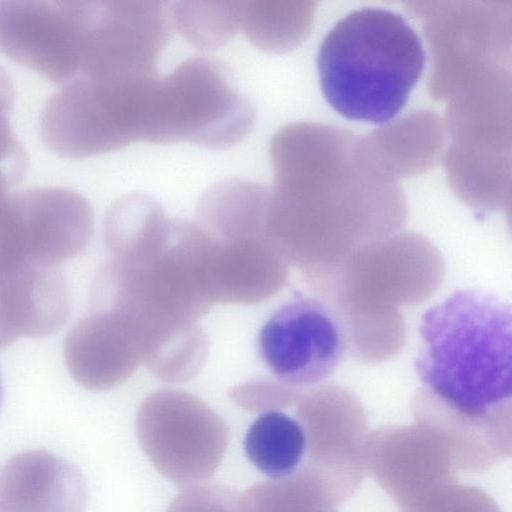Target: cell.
Wrapping results in <instances>:
<instances>
[{"instance_id":"6da1fadb","label":"cell","mask_w":512,"mask_h":512,"mask_svg":"<svg viewBox=\"0 0 512 512\" xmlns=\"http://www.w3.org/2000/svg\"><path fill=\"white\" fill-rule=\"evenodd\" d=\"M511 307L494 294L461 289L422 316L415 371L459 415L480 420L512 391Z\"/></svg>"},{"instance_id":"7a4b0ae2","label":"cell","mask_w":512,"mask_h":512,"mask_svg":"<svg viewBox=\"0 0 512 512\" xmlns=\"http://www.w3.org/2000/svg\"><path fill=\"white\" fill-rule=\"evenodd\" d=\"M425 60L418 34L400 14L365 7L331 28L316 64L322 94L337 113L382 124L405 106Z\"/></svg>"},{"instance_id":"3957f363","label":"cell","mask_w":512,"mask_h":512,"mask_svg":"<svg viewBox=\"0 0 512 512\" xmlns=\"http://www.w3.org/2000/svg\"><path fill=\"white\" fill-rule=\"evenodd\" d=\"M254 120L251 101L232 85L221 67L209 59L192 57L155 80L141 140L188 141L224 149L239 143Z\"/></svg>"},{"instance_id":"277c9868","label":"cell","mask_w":512,"mask_h":512,"mask_svg":"<svg viewBox=\"0 0 512 512\" xmlns=\"http://www.w3.org/2000/svg\"><path fill=\"white\" fill-rule=\"evenodd\" d=\"M156 78L110 82L75 76L42 110L43 141L62 157L82 158L140 140L145 105Z\"/></svg>"},{"instance_id":"5b68a950","label":"cell","mask_w":512,"mask_h":512,"mask_svg":"<svg viewBox=\"0 0 512 512\" xmlns=\"http://www.w3.org/2000/svg\"><path fill=\"white\" fill-rule=\"evenodd\" d=\"M139 444L154 467L176 485L213 475L228 445L226 422L197 396L162 389L147 396L136 415Z\"/></svg>"},{"instance_id":"8992f818","label":"cell","mask_w":512,"mask_h":512,"mask_svg":"<svg viewBox=\"0 0 512 512\" xmlns=\"http://www.w3.org/2000/svg\"><path fill=\"white\" fill-rule=\"evenodd\" d=\"M93 210L78 192L38 187L9 193L0 205V261L10 275L53 267L85 249Z\"/></svg>"},{"instance_id":"52a82bcc","label":"cell","mask_w":512,"mask_h":512,"mask_svg":"<svg viewBox=\"0 0 512 512\" xmlns=\"http://www.w3.org/2000/svg\"><path fill=\"white\" fill-rule=\"evenodd\" d=\"M97 2L0 1V51L65 84L81 69Z\"/></svg>"},{"instance_id":"ba28073f","label":"cell","mask_w":512,"mask_h":512,"mask_svg":"<svg viewBox=\"0 0 512 512\" xmlns=\"http://www.w3.org/2000/svg\"><path fill=\"white\" fill-rule=\"evenodd\" d=\"M258 347L273 376L295 389L329 378L343 358L345 340L325 303L300 296L273 312L259 332Z\"/></svg>"},{"instance_id":"9c48e42d","label":"cell","mask_w":512,"mask_h":512,"mask_svg":"<svg viewBox=\"0 0 512 512\" xmlns=\"http://www.w3.org/2000/svg\"><path fill=\"white\" fill-rule=\"evenodd\" d=\"M98 3L78 75L111 81L156 76V61L168 34L161 3Z\"/></svg>"},{"instance_id":"30bf717a","label":"cell","mask_w":512,"mask_h":512,"mask_svg":"<svg viewBox=\"0 0 512 512\" xmlns=\"http://www.w3.org/2000/svg\"><path fill=\"white\" fill-rule=\"evenodd\" d=\"M64 356L74 380L97 391L122 384L143 361L136 329L124 315L110 309H99L72 327Z\"/></svg>"},{"instance_id":"8fae6325","label":"cell","mask_w":512,"mask_h":512,"mask_svg":"<svg viewBox=\"0 0 512 512\" xmlns=\"http://www.w3.org/2000/svg\"><path fill=\"white\" fill-rule=\"evenodd\" d=\"M208 235L205 281L213 304H253L278 290L284 268L266 237L221 239Z\"/></svg>"},{"instance_id":"7c38bea8","label":"cell","mask_w":512,"mask_h":512,"mask_svg":"<svg viewBox=\"0 0 512 512\" xmlns=\"http://www.w3.org/2000/svg\"><path fill=\"white\" fill-rule=\"evenodd\" d=\"M0 498L21 512H83L87 486L70 462L48 451L29 450L1 468Z\"/></svg>"},{"instance_id":"4fadbf2b","label":"cell","mask_w":512,"mask_h":512,"mask_svg":"<svg viewBox=\"0 0 512 512\" xmlns=\"http://www.w3.org/2000/svg\"><path fill=\"white\" fill-rule=\"evenodd\" d=\"M69 290L53 267L32 268L0 281V349L20 337H44L69 313Z\"/></svg>"},{"instance_id":"5bb4252c","label":"cell","mask_w":512,"mask_h":512,"mask_svg":"<svg viewBox=\"0 0 512 512\" xmlns=\"http://www.w3.org/2000/svg\"><path fill=\"white\" fill-rule=\"evenodd\" d=\"M268 194L264 186L243 179L216 183L198 202L197 223L216 238L266 237Z\"/></svg>"},{"instance_id":"9a60e30c","label":"cell","mask_w":512,"mask_h":512,"mask_svg":"<svg viewBox=\"0 0 512 512\" xmlns=\"http://www.w3.org/2000/svg\"><path fill=\"white\" fill-rule=\"evenodd\" d=\"M170 221L152 197L142 193L124 195L107 210L105 243L115 259L141 260L164 241Z\"/></svg>"},{"instance_id":"2e32d148","label":"cell","mask_w":512,"mask_h":512,"mask_svg":"<svg viewBox=\"0 0 512 512\" xmlns=\"http://www.w3.org/2000/svg\"><path fill=\"white\" fill-rule=\"evenodd\" d=\"M308 444L299 419L279 411H265L249 427L245 453L254 466L273 479L291 476L301 463Z\"/></svg>"},{"instance_id":"e0dca14e","label":"cell","mask_w":512,"mask_h":512,"mask_svg":"<svg viewBox=\"0 0 512 512\" xmlns=\"http://www.w3.org/2000/svg\"><path fill=\"white\" fill-rule=\"evenodd\" d=\"M243 1H178L170 8L177 32L200 49L217 48L241 30Z\"/></svg>"},{"instance_id":"ac0fdd59","label":"cell","mask_w":512,"mask_h":512,"mask_svg":"<svg viewBox=\"0 0 512 512\" xmlns=\"http://www.w3.org/2000/svg\"><path fill=\"white\" fill-rule=\"evenodd\" d=\"M299 10L292 4L276 1H243L241 30L257 48L267 52H280L297 39Z\"/></svg>"},{"instance_id":"d6986e66","label":"cell","mask_w":512,"mask_h":512,"mask_svg":"<svg viewBox=\"0 0 512 512\" xmlns=\"http://www.w3.org/2000/svg\"><path fill=\"white\" fill-rule=\"evenodd\" d=\"M315 479L310 471L256 484L239 498V512H317Z\"/></svg>"},{"instance_id":"ffe728a7","label":"cell","mask_w":512,"mask_h":512,"mask_svg":"<svg viewBox=\"0 0 512 512\" xmlns=\"http://www.w3.org/2000/svg\"><path fill=\"white\" fill-rule=\"evenodd\" d=\"M14 100L12 82L0 67V178L14 186L18 183L27 167V158L23 147L9 126V114Z\"/></svg>"},{"instance_id":"44dd1931","label":"cell","mask_w":512,"mask_h":512,"mask_svg":"<svg viewBox=\"0 0 512 512\" xmlns=\"http://www.w3.org/2000/svg\"><path fill=\"white\" fill-rule=\"evenodd\" d=\"M240 495L218 483L186 486L170 503L167 512H239Z\"/></svg>"},{"instance_id":"7402d4cb","label":"cell","mask_w":512,"mask_h":512,"mask_svg":"<svg viewBox=\"0 0 512 512\" xmlns=\"http://www.w3.org/2000/svg\"><path fill=\"white\" fill-rule=\"evenodd\" d=\"M229 394L243 409L264 412L285 408L298 398L294 388L264 381L245 383L231 389Z\"/></svg>"},{"instance_id":"603a6c76","label":"cell","mask_w":512,"mask_h":512,"mask_svg":"<svg viewBox=\"0 0 512 512\" xmlns=\"http://www.w3.org/2000/svg\"><path fill=\"white\" fill-rule=\"evenodd\" d=\"M0 512H21L16 507L0 498Z\"/></svg>"},{"instance_id":"cb8c5ba5","label":"cell","mask_w":512,"mask_h":512,"mask_svg":"<svg viewBox=\"0 0 512 512\" xmlns=\"http://www.w3.org/2000/svg\"><path fill=\"white\" fill-rule=\"evenodd\" d=\"M2 400H3V390H2L1 380H0V408H1Z\"/></svg>"}]
</instances>
